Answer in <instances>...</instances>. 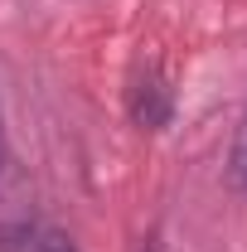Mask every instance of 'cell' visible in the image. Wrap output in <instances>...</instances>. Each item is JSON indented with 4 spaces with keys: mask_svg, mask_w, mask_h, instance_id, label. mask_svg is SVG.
<instances>
[{
    "mask_svg": "<svg viewBox=\"0 0 247 252\" xmlns=\"http://www.w3.org/2000/svg\"><path fill=\"white\" fill-rule=\"evenodd\" d=\"M131 117H136V126H146V131H160V126L170 122V88H165L160 73H146L131 88Z\"/></svg>",
    "mask_w": 247,
    "mask_h": 252,
    "instance_id": "1",
    "label": "cell"
},
{
    "mask_svg": "<svg viewBox=\"0 0 247 252\" xmlns=\"http://www.w3.org/2000/svg\"><path fill=\"white\" fill-rule=\"evenodd\" d=\"M39 252H78V248H73L68 238H59V233H54V238H44V243H39Z\"/></svg>",
    "mask_w": 247,
    "mask_h": 252,
    "instance_id": "2",
    "label": "cell"
},
{
    "mask_svg": "<svg viewBox=\"0 0 247 252\" xmlns=\"http://www.w3.org/2000/svg\"><path fill=\"white\" fill-rule=\"evenodd\" d=\"M0 170H5V126H0Z\"/></svg>",
    "mask_w": 247,
    "mask_h": 252,
    "instance_id": "3",
    "label": "cell"
}]
</instances>
